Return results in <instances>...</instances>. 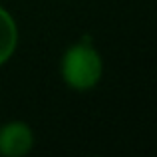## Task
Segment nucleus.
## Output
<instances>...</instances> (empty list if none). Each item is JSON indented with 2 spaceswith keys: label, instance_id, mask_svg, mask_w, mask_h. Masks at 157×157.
<instances>
[{
  "label": "nucleus",
  "instance_id": "nucleus-1",
  "mask_svg": "<svg viewBox=\"0 0 157 157\" xmlns=\"http://www.w3.org/2000/svg\"><path fill=\"white\" fill-rule=\"evenodd\" d=\"M60 78L74 92H90L104 78V58L94 42L78 40L60 58Z\"/></svg>",
  "mask_w": 157,
  "mask_h": 157
},
{
  "label": "nucleus",
  "instance_id": "nucleus-2",
  "mask_svg": "<svg viewBox=\"0 0 157 157\" xmlns=\"http://www.w3.org/2000/svg\"><path fill=\"white\" fill-rule=\"evenodd\" d=\"M36 135L30 123L22 119H10L0 125V155L24 157L34 149Z\"/></svg>",
  "mask_w": 157,
  "mask_h": 157
},
{
  "label": "nucleus",
  "instance_id": "nucleus-3",
  "mask_svg": "<svg viewBox=\"0 0 157 157\" xmlns=\"http://www.w3.org/2000/svg\"><path fill=\"white\" fill-rule=\"evenodd\" d=\"M20 44V30L14 14L0 6V68L14 58Z\"/></svg>",
  "mask_w": 157,
  "mask_h": 157
}]
</instances>
